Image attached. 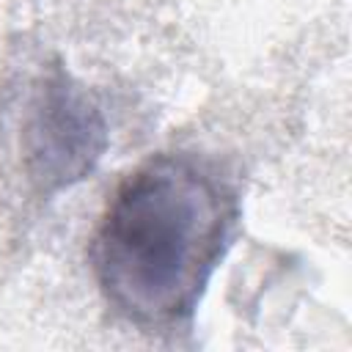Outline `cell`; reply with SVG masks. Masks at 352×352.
<instances>
[{
	"instance_id": "obj_1",
	"label": "cell",
	"mask_w": 352,
	"mask_h": 352,
	"mask_svg": "<svg viewBox=\"0 0 352 352\" xmlns=\"http://www.w3.org/2000/svg\"><path fill=\"white\" fill-rule=\"evenodd\" d=\"M239 198L195 154H157L113 190L91 245L107 305L146 330L187 322L231 248Z\"/></svg>"
},
{
	"instance_id": "obj_2",
	"label": "cell",
	"mask_w": 352,
	"mask_h": 352,
	"mask_svg": "<svg viewBox=\"0 0 352 352\" xmlns=\"http://www.w3.org/2000/svg\"><path fill=\"white\" fill-rule=\"evenodd\" d=\"M22 165L41 195L82 182L107 148V118L96 96L63 66H47L22 113Z\"/></svg>"
}]
</instances>
